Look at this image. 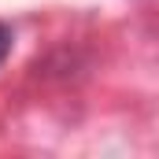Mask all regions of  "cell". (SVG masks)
Wrapping results in <instances>:
<instances>
[{"label":"cell","instance_id":"6da1fadb","mask_svg":"<svg viewBox=\"0 0 159 159\" xmlns=\"http://www.w3.org/2000/svg\"><path fill=\"white\" fill-rule=\"evenodd\" d=\"M7 52H11V30H7V26L0 22V63L7 59Z\"/></svg>","mask_w":159,"mask_h":159}]
</instances>
